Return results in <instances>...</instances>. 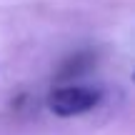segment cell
Segmentation results:
<instances>
[{"label":"cell","mask_w":135,"mask_h":135,"mask_svg":"<svg viewBox=\"0 0 135 135\" xmlns=\"http://www.w3.org/2000/svg\"><path fill=\"white\" fill-rule=\"evenodd\" d=\"M103 93L90 85H58L48 93V110L58 118H75L93 110L100 103Z\"/></svg>","instance_id":"obj_1"},{"label":"cell","mask_w":135,"mask_h":135,"mask_svg":"<svg viewBox=\"0 0 135 135\" xmlns=\"http://www.w3.org/2000/svg\"><path fill=\"white\" fill-rule=\"evenodd\" d=\"M95 60L98 58H95L93 50H78V53H73L70 58H65L63 63H60L58 73H55V80H73V78L88 73Z\"/></svg>","instance_id":"obj_2"}]
</instances>
